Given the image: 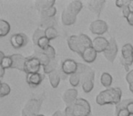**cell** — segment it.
<instances>
[{
    "mask_svg": "<svg viewBox=\"0 0 133 116\" xmlns=\"http://www.w3.org/2000/svg\"><path fill=\"white\" fill-rule=\"evenodd\" d=\"M122 91L118 87L106 89L101 91L96 97V103L98 105L113 104L118 105L121 102Z\"/></svg>",
    "mask_w": 133,
    "mask_h": 116,
    "instance_id": "cell-1",
    "label": "cell"
},
{
    "mask_svg": "<svg viewBox=\"0 0 133 116\" xmlns=\"http://www.w3.org/2000/svg\"><path fill=\"white\" fill-rule=\"evenodd\" d=\"M68 45L71 51L81 56L86 48L92 46V40L85 34H80L78 35H72L68 38Z\"/></svg>",
    "mask_w": 133,
    "mask_h": 116,
    "instance_id": "cell-2",
    "label": "cell"
},
{
    "mask_svg": "<svg viewBox=\"0 0 133 116\" xmlns=\"http://www.w3.org/2000/svg\"><path fill=\"white\" fill-rule=\"evenodd\" d=\"M77 73H78L81 77L82 90L87 94L90 92L94 88L95 71L90 66L85 65V64L78 63Z\"/></svg>",
    "mask_w": 133,
    "mask_h": 116,
    "instance_id": "cell-3",
    "label": "cell"
},
{
    "mask_svg": "<svg viewBox=\"0 0 133 116\" xmlns=\"http://www.w3.org/2000/svg\"><path fill=\"white\" fill-rule=\"evenodd\" d=\"M74 116H89L91 113V107L86 99L78 98L73 104Z\"/></svg>",
    "mask_w": 133,
    "mask_h": 116,
    "instance_id": "cell-4",
    "label": "cell"
},
{
    "mask_svg": "<svg viewBox=\"0 0 133 116\" xmlns=\"http://www.w3.org/2000/svg\"><path fill=\"white\" fill-rule=\"evenodd\" d=\"M121 64L127 72H129V66L133 64V46L131 44H125L121 48Z\"/></svg>",
    "mask_w": 133,
    "mask_h": 116,
    "instance_id": "cell-5",
    "label": "cell"
},
{
    "mask_svg": "<svg viewBox=\"0 0 133 116\" xmlns=\"http://www.w3.org/2000/svg\"><path fill=\"white\" fill-rule=\"evenodd\" d=\"M42 100L41 99H30L26 102L24 108L22 109V116H37L40 110Z\"/></svg>",
    "mask_w": 133,
    "mask_h": 116,
    "instance_id": "cell-6",
    "label": "cell"
},
{
    "mask_svg": "<svg viewBox=\"0 0 133 116\" xmlns=\"http://www.w3.org/2000/svg\"><path fill=\"white\" fill-rule=\"evenodd\" d=\"M89 30L92 34L97 35H102L107 33L109 30V26L107 22L101 19H97L90 23L89 25Z\"/></svg>",
    "mask_w": 133,
    "mask_h": 116,
    "instance_id": "cell-7",
    "label": "cell"
},
{
    "mask_svg": "<svg viewBox=\"0 0 133 116\" xmlns=\"http://www.w3.org/2000/svg\"><path fill=\"white\" fill-rule=\"evenodd\" d=\"M42 66L38 59H37L34 56H28L26 57V64H25V73L26 74H37L39 73L40 67Z\"/></svg>",
    "mask_w": 133,
    "mask_h": 116,
    "instance_id": "cell-8",
    "label": "cell"
},
{
    "mask_svg": "<svg viewBox=\"0 0 133 116\" xmlns=\"http://www.w3.org/2000/svg\"><path fill=\"white\" fill-rule=\"evenodd\" d=\"M109 44L108 48L106 49V51L103 53L105 58L110 63H113L116 59L117 55H118V44H117V42L113 37H111L109 39Z\"/></svg>",
    "mask_w": 133,
    "mask_h": 116,
    "instance_id": "cell-9",
    "label": "cell"
},
{
    "mask_svg": "<svg viewBox=\"0 0 133 116\" xmlns=\"http://www.w3.org/2000/svg\"><path fill=\"white\" fill-rule=\"evenodd\" d=\"M10 44H11L12 47L15 49H20V48L24 47L26 45L28 42V38L25 34L18 33V34H14L10 36Z\"/></svg>",
    "mask_w": 133,
    "mask_h": 116,
    "instance_id": "cell-10",
    "label": "cell"
},
{
    "mask_svg": "<svg viewBox=\"0 0 133 116\" xmlns=\"http://www.w3.org/2000/svg\"><path fill=\"white\" fill-rule=\"evenodd\" d=\"M78 63L73 59H65L61 63L60 69L66 75H71L78 71Z\"/></svg>",
    "mask_w": 133,
    "mask_h": 116,
    "instance_id": "cell-11",
    "label": "cell"
},
{
    "mask_svg": "<svg viewBox=\"0 0 133 116\" xmlns=\"http://www.w3.org/2000/svg\"><path fill=\"white\" fill-rule=\"evenodd\" d=\"M78 92L76 88H70L66 89L62 94V100L65 103L66 106H69L76 103V101L78 99Z\"/></svg>",
    "mask_w": 133,
    "mask_h": 116,
    "instance_id": "cell-12",
    "label": "cell"
},
{
    "mask_svg": "<svg viewBox=\"0 0 133 116\" xmlns=\"http://www.w3.org/2000/svg\"><path fill=\"white\" fill-rule=\"evenodd\" d=\"M109 41L104 36H97L92 40V47L97 53H104L108 48Z\"/></svg>",
    "mask_w": 133,
    "mask_h": 116,
    "instance_id": "cell-13",
    "label": "cell"
},
{
    "mask_svg": "<svg viewBox=\"0 0 133 116\" xmlns=\"http://www.w3.org/2000/svg\"><path fill=\"white\" fill-rule=\"evenodd\" d=\"M10 57L12 60V68L25 73V64H26V57L23 56L20 53H14L10 55Z\"/></svg>",
    "mask_w": 133,
    "mask_h": 116,
    "instance_id": "cell-14",
    "label": "cell"
},
{
    "mask_svg": "<svg viewBox=\"0 0 133 116\" xmlns=\"http://www.w3.org/2000/svg\"><path fill=\"white\" fill-rule=\"evenodd\" d=\"M32 56L36 57L37 59H38L39 62H40V64H41V65H42L43 67L46 66V65L49 64V62L52 60L46 55V53H45L43 50L39 49L37 46H34V52H33Z\"/></svg>",
    "mask_w": 133,
    "mask_h": 116,
    "instance_id": "cell-15",
    "label": "cell"
},
{
    "mask_svg": "<svg viewBox=\"0 0 133 116\" xmlns=\"http://www.w3.org/2000/svg\"><path fill=\"white\" fill-rule=\"evenodd\" d=\"M105 3L106 1H104V0H90V1H88L87 5L89 9L98 17L101 14Z\"/></svg>",
    "mask_w": 133,
    "mask_h": 116,
    "instance_id": "cell-16",
    "label": "cell"
},
{
    "mask_svg": "<svg viewBox=\"0 0 133 116\" xmlns=\"http://www.w3.org/2000/svg\"><path fill=\"white\" fill-rule=\"evenodd\" d=\"M44 75L40 73H37V74H26V83L29 86L31 87H37L42 83Z\"/></svg>",
    "mask_w": 133,
    "mask_h": 116,
    "instance_id": "cell-17",
    "label": "cell"
},
{
    "mask_svg": "<svg viewBox=\"0 0 133 116\" xmlns=\"http://www.w3.org/2000/svg\"><path fill=\"white\" fill-rule=\"evenodd\" d=\"M77 20V16L71 14L69 10H66V8H65L63 10L62 14H61V22L64 26H72L76 23Z\"/></svg>",
    "mask_w": 133,
    "mask_h": 116,
    "instance_id": "cell-18",
    "label": "cell"
},
{
    "mask_svg": "<svg viewBox=\"0 0 133 116\" xmlns=\"http://www.w3.org/2000/svg\"><path fill=\"white\" fill-rule=\"evenodd\" d=\"M97 52L95 51V49L90 46V47H87L84 50L83 53L81 55V58L88 64H91L97 59Z\"/></svg>",
    "mask_w": 133,
    "mask_h": 116,
    "instance_id": "cell-19",
    "label": "cell"
},
{
    "mask_svg": "<svg viewBox=\"0 0 133 116\" xmlns=\"http://www.w3.org/2000/svg\"><path fill=\"white\" fill-rule=\"evenodd\" d=\"M66 10H69L71 14L75 16H78V14L83 8V4H82L81 1L79 0H74V1H71L68 6H66Z\"/></svg>",
    "mask_w": 133,
    "mask_h": 116,
    "instance_id": "cell-20",
    "label": "cell"
},
{
    "mask_svg": "<svg viewBox=\"0 0 133 116\" xmlns=\"http://www.w3.org/2000/svg\"><path fill=\"white\" fill-rule=\"evenodd\" d=\"M55 3H56L55 0H38V1H36L35 2V6L36 8L39 12H41L48 9V8L54 6Z\"/></svg>",
    "mask_w": 133,
    "mask_h": 116,
    "instance_id": "cell-21",
    "label": "cell"
},
{
    "mask_svg": "<svg viewBox=\"0 0 133 116\" xmlns=\"http://www.w3.org/2000/svg\"><path fill=\"white\" fill-rule=\"evenodd\" d=\"M48 79H49V83L53 88H57L58 86L61 81V76L59 74L58 68L56 71H54V72H52L51 74H48Z\"/></svg>",
    "mask_w": 133,
    "mask_h": 116,
    "instance_id": "cell-22",
    "label": "cell"
},
{
    "mask_svg": "<svg viewBox=\"0 0 133 116\" xmlns=\"http://www.w3.org/2000/svg\"><path fill=\"white\" fill-rule=\"evenodd\" d=\"M125 105H126V100L121 101L118 105H116V109H115L116 116H131Z\"/></svg>",
    "mask_w": 133,
    "mask_h": 116,
    "instance_id": "cell-23",
    "label": "cell"
},
{
    "mask_svg": "<svg viewBox=\"0 0 133 116\" xmlns=\"http://www.w3.org/2000/svg\"><path fill=\"white\" fill-rule=\"evenodd\" d=\"M10 32V25L8 21L0 19V36L4 37Z\"/></svg>",
    "mask_w": 133,
    "mask_h": 116,
    "instance_id": "cell-24",
    "label": "cell"
},
{
    "mask_svg": "<svg viewBox=\"0 0 133 116\" xmlns=\"http://www.w3.org/2000/svg\"><path fill=\"white\" fill-rule=\"evenodd\" d=\"M56 19L53 18H41L40 19V28L41 29H46L49 27H55Z\"/></svg>",
    "mask_w": 133,
    "mask_h": 116,
    "instance_id": "cell-25",
    "label": "cell"
},
{
    "mask_svg": "<svg viewBox=\"0 0 133 116\" xmlns=\"http://www.w3.org/2000/svg\"><path fill=\"white\" fill-rule=\"evenodd\" d=\"M100 83L104 87H107L109 89V87L111 86L112 84V76L109 73H103L100 76Z\"/></svg>",
    "mask_w": 133,
    "mask_h": 116,
    "instance_id": "cell-26",
    "label": "cell"
},
{
    "mask_svg": "<svg viewBox=\"0 0 133 116\" xmlns=\"http://www.w3.org/2000/svg\"><path fill=\"white\" fill-rule=\"evenodd\" d=\"M57 68H58V67H57V59L55 58V59H52L46 66L43 67V73H44L45 74H51L52 72L57 70Z\"/></svg>",
    "mask_w": 133,
    "mask_h": 116,
    "instance_id": "cell-27",
    "label": "cell"
},
{
    "mask_svg": "<svg viewBox=\"0 0 133 116\" xmlns=\"http://www.w3.org/2000/svg\"><path fill=\"white\" fill-rule=\"evenodd\" d=\"M56 14H57V8L55 6H52V7L44 10V11H41L40 17L41 18H53V17H55Z\"/></svg>",
    "mask_w": 133,
    "mask_h": 116,
    "instance_id": "cell-28",
    "label": "cell"
},
{
    "mask_svg": "<svg viewBox=\"0 0 133 116\" xmlns=\"http://www.w3.org/2000/svg\"><path fill=\"white\" fill-rule=\"evenodd\" d=\"M43 36H45V30L41 29V28H37V29L34 31L33 35H32V41H33L34 46L37 45L38 40Z\"/></svg>",
    "mask_w": 133,
    "mask_h": 116,
    "instance_id": "cell-29",
    "label": "cell"
},
{
    "mask_svg": "<svg viewBox=\"0 0 133 116\" xmlns=\"http://www.w3.org/2000/svg\"><path fill=\"white\" fill-rule=\"evenodd\" d=\"M69 83L72 87H77L78 85H79V83H81V77L80 74L78 73H75V74L69 75Z\"/></svg>",
    "mask_w": 133,
    "mask_h": 116,
    "instance_id": "cell-30",
    "label": "cell"
},
{
    "mask_svg": "<svg viewBox=\"0 0 133 116\" xmlns=\"http://www.w3.org/2000/svg\"><path fill=\"white\" fill-rule=\"evenodd\" d=\"M45 36L51 41L58 36V32H57V30L55 27L46 28V29H45Z\"/></svg>",
    "mask_w": 133,
    "mask_h": 116,
    "instance_id": "cell-31",
    "label": "cell"
},
{
    "mask_svg": "<svg viewBox=\"0 0 133 116\" xmlns=\"http://www.w3.org/2000/svg\"><path fill=\"white\" fill-rule=\"evenodd\" d=\"M50 45H51V44H50V40H49V39H48L46 36H43L38 40V42H37V45H36V46H37L39 49L45 51V50L48 49Z\"/></svg>",
    "mask_w": 133,
    "mask_h": 116,
    "instance_id": "cell-32",
    "label": "cell"
},
{
    "mask_svg": "<svg viewBox=\"0 0 133 116\" xmlns=\"http://www.w3.org/2000/svg\"><path fill=\"white\" fill-rule=\"evenodd\" d=\"M0 67L4 69H9L12 68V60L10 56H5L3 57L0 61Z\"/></svg>",
    "mask_w": 133,
    "mask_h": 116,
    "instance_id": "cell-33",
    "label": "cell"
},
{
    "mask_svg": "<svg viewBox=\"0 0 133 116\" xmlns=\"http://www.w3.org/2000/svg\"><path fill=\"white\" fill-rule=\"evenodd\" d=\"M0 87H1L0 88V97H5V96L8 95L10 94L11 89H10V86L8 83L2 82L1 84H0Z\"/></svg>",
    "mask_w": 133,
    "mask_h": 116,
    "instance_id": "cell-34",
    "label": "cell"
},
{
    "mask_svg": "<svg viewBox=\"0 0 133 116\" xmlns=\"http://www.w3.org/2000/svg\"><path fill=\"white\" fill-rule=\"evenodd\" d=\"M126 80H127L128 83H129V91L133 94V69L127 73V74H126Z\"/></svg>",
    "mask_w": 133,
    "mask_h": 116,
    "instance_id": "cell-35",
    "label": "cell"
},
{
    "mask_svg": "<svg viewBox=\"0 0 133 116\" xmlns=\"http://www.w3.org/2000/svg\"><path fill=\"white\" fill-rule=\"evenodd\" d=\"M44 52L46 53V55L49 57L50 59H55L56 58V50L52 45H50L49 47L46 50H45Z\"/></svg>",
    "mask_w": 133,
    "mask_h": 116,
    "instance_id": "cell-36",
    "label": "cell"
},
{
    "mask_svg": "<svg viewBox=\"0 0 133 116\" xmlns=\"http://www.w3.org/2000/svg\"><path fill=\"white\" fill-rule=\"evenodd\" d=\"M129 3V0H117L116 2H115V4H116V6H118V7L122 9V8H124L125 6H128Z\"/></svg>",
    "mask_w": 133,
    "mask_h": 116,
    "instance_id": "cell-37",
    "label": "cell"
},
{
    "mask_svg": "<svg viewBox=\"0 0 133 116\" xmlns=\"http://www.w3.org/2000/svg\"><path fill=\"white\" fill-rule=\"evenodd\" d=\"M126 108L128 109V111L129 112L130 115H133V100L128 99L126 100Z\"/></svg>",
    "mask_w": 133,
    "mask_h": 116,
    "instance_id": "cell-38",
    "label": "cell"
},
{
    "mask_svg": "<svg viewBox=\"0 0 133 116\" xmlns=\"http://www.w3.org/2000/svg\"><path fill=\"white\" fill-rule=\"evenodd\" d=\"M65 115L66 116H74V112H73V104L69 105V106H66L64 110Z\"/></svg>",
    "mask_w": 133,
    "mask_h": 116,
    "instance_id": "cell-39",
    "label": "cell"
},
{
    "mask_svg": "<svg viewBox=\"0 0 133 116\" xmlns=\"http://www.w3.org/2000/svg\"><path fill=\"white\" fill-rule=\"evenodd\" d=\"M37 116H46V115H44V114H38V115H37ZM52 116H66L65 115V112H64V111H57V112H55L53 113V115Z\"/></svg>",
    "mask_w": 133,
    "mask_h": 116,
    "instance_id": "cell-40",
    "label": "cell"
},
{
    "mask_svg": "<svg viewBox=\"0 0 133 116\" xmlns=\"http://www.w3.org/2000/svg\"><path fill=\"white\" fill-rule=\"evenodd\" d=\"M127 21L130 26H133V13H129V15L127 17Z\"/></svg>",
    "mask_w": 133,
    "mask_h": 116,
    "instance_id": "cell-41",
    "label": "cell"
},
{
    "mask_svg": "<svg viewBox=\"0 0 133 116\" xmlns=\"http://www.w3.org/2000/svg\"><path fill=\"white\" fill-rule=\"evenodd\" d=\"M129 15V11L128 6H125L124 8H122V16H123L125 18H127V17Z\"/></svg>",
    "mask_w": 133,
    "mask_h": 116,
    "instance_id": "cell-42",
    "label": "cell"
},
{
    "mask_svg": "<svg viewBox=\"0 0 133 116\" xmlns=\"http://www.w3.org/2000/svg\"><path fill=\"white\" fill-rule=\"evenodd\" d=\"M128 8H129V13H133V0H129V3L128 5Z\"/></svg>",
    "mask_w": 133,
    "mask_h": 116,
    "instance_id": "cell-43",
    "label": "cell"
},
{
    "mask_svg": "<svg viewBox=\"0 0 133 116\" xmlns=\"http://www.w3.org/2000/svg\"><path fill=\"white\" fill-rule=\"evenodd\" d=\"M5 72H6V69L0 67V78H3V76H4V74H5Z\"/></svg>",
    "mask_w": 133,
    "mask_h": 116,
    "instance_id": "cell-44",
    "label": "cell"
}]
</instances>
